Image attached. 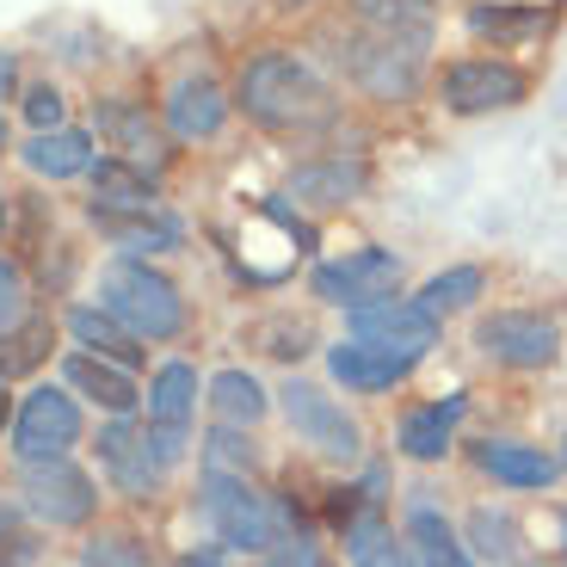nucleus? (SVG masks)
Masks as SVG:
<instances>
[{
	"label": "nucleus",
	"instance_id": "nucleus-1",
	"mask_svg": "<svg viewBox=\"0 0 567 567\" xmlns=\"http://www.w3.org/2000/svg\"><path fill=\"white\" fill-rule=\"evenodd\" d=\"M425 50H432V19L420 0H364V25L340 56L370 100L395 105L413 100V86L425 74Z\"/></svg>",
	"mask_w": 567,
	"mask_h": 567
},
{
	"label": "nucleus",
	"instance_id": "nucleus-2",
	"mask_svg": "<svg viewBox=\"0 0 567 567\" xmlns=\"http://www.w3.org/2000/svg\"><path fill=\"white\" fill-rule=\"evenodd\" d=\"M235 105L271 136H321L340 117L333 86L290 50H266V56L247 62L241 81H235Z\"/></svg>",
	"mask_w": 567,
	"mask_h": 567
},
{
	"label": "nucleus",
	"instance_id": "nucleus-3",
	"mask_svg": "<svg viewBox=\"0 0 567 567\" xmlns=\"http://www.w3.org/2000/svg\"><path fill=\"white\" fill-rule=\"evenodd\" d=\"M100 309H112L136 340H173L185 327V297L148 259H112L100 278Z\"/></svg>",
	"mask_w": 567,
	"mask_h": 567
},
{
	"label": "nucleus",
	"instance_id": "nucleus-4",
	"mask_svg": "<svg viewBox=\"0 0 567 567\" xmlns=\"http://www.w3.org/2000/svg\"><path fill=\"white\" fill-rule=\"evenodd\" d=\"M204 518H210L216 543L235 555H266L278 543V506L247 487L235 468H204Z\"/></svg>",
	"mask_w": 567,
	"mask_h": 567
},
{
	"label": "nucleus",
	"instance_id": "nucleus-5",
	"mask_svg": "<svg viewBox=\"0 0 567 567\" xmlns=\"http://www.w3.org/2000/svg\"><path fill=\"white\" fill-rule=\"evenodd\" d=\"M475 346H482L494 364H512V370H543L561 358V327L537 309H494L482 315L475 327Z\"/></svg>",
	"mask_w": 567,
	"mask_h": 567
},
{
	"label": "nucleus",
	"instance_id": "nucleus-6",
	"mask_svg": "<svg viewBox=\"0 0 567 567\" xmlns=\"http://www.w3.org/2000/svg\"><path fill=\"white\" fill-rule=\"evenodd\" d=\"M401 290V259L383 247H358L346 259H327L315 266V297L333 302V309H370V302H389Z\"/></svg>",
	"mask_w": 567,
	"mask_h": 567
},
{
	"label": "nucleus",
	"instance_id": "nucleus-7",
	"mask_svg": "<svg viewBox=\"0 0 567 567\" xmlns=\"http://www.w3.org/2000/svg\"><path fill=\"white\" fill-rule=\"evenodd\" d=\"M192 420H198V370L173 358V364L155 370V383H148V444H155L161 468H173L185 456Z\"/></svg>",
	"mask_w": 567,
	"mask_h": 567
},
{
	"label": "nucleus",
	"instance_id": "nucleus-8",
	"mask_svg": "<svg viewBox=\"0 0 567 567\" xmlns=\"http://www.w3.org/2000/svg\"><path fill=\"white\" fill-rule=\"evenodd\" d=\"M530 93L525 69H512L499 56H463L444 69V105L456 117H487V112H512Z\"/></svg>",
	"mask_w": 567,
	"mask_h": 567
},
{
	"label": "nucleus",
	"instance_id": "nucleus-9",
	"mask_svg": "<svg viewBox=\"0 0 567 567\" xmlns=\"http://www.w3.org/2000/svg\"><path fill=\"white\" fill-rule=\"evenodd\" d=\"M74 444H81V408H74V395H62V389H31L25 401H19L13 413V451L19 463H43V456H69Z\"/></svg>",
	"mask_w": 567,
	"mask_h": 567
},
{
	"label": "nucleus",
	"instance_id": "nucleus-10",
	"mask_svg": "<svg viewBox=\"0 0 567 567\" xmlns=\"http://www.w3.org/2000/svg\"><path fill=\"white\" fill-rule=\"evenodd\" d=\"M284 420H290V432H297L302 444H315L321 456H340V463H352L358 444H364V432H358V420L340 408L333 395H321L315 383H284Z\"/></svg>",
	"mask_w": 567,
	"mask_h": 567
},
{
	"label": "nucleus",
	"instance_id": "nucleus-11",
	"mask_svg": "<svg viewBox=\"0 0 567 567\" xmlns=\"http://www.w3.org/2000/svg\"><path fill=\"white\" fill-rule=\"evenodd\" d=\"M25 506L43 525H86L100 506V487L69 456H43V463H25Z\"/></svg>",
	"mask_w": 567,
	"mask_h": 567
},
{
	"label": "nucleus",
	"instance_id": "nucleus-12",
	"mask_svg": "<svg viewBox=\"0 0 567 567\" xmlns=\"http://www.w3.org/2000/svg\"><path fill=\"white\" fill-rule=\"evenodd\" d=\"M100 136L112 142V155L130 161V167H167L173 155V136L148 117L142 100H100Z\"/></svg>",
	"mask_w": 567,
	"mask_h": 567
},
{
	"label": "nucleus",
	"instance_id": "nucleus-13",
	"mask_svg": "<svg viewBox=\"0 0 567 567\" xmlns=\"http://www.w3.org/2000/svg\"><path fill=\"white\" fill-rule=\"evenodd\" d=\"M100 463L112 468V482L124 487L130 499H148L161 487V475H167L161 456H155V444H148V425H130L124 413L100 432Z\"/></svg>",
	"mask_w": 567,
	"mask_h": 567
},
{
	"label": "nucleus",
	"instance_id": "nucleus-14",
	"mask_svg": "<svg viewBox=\"0 0 567 567\" xmlns=\"http://www.w3.org/2000/svg\"><path fill=\"white\" fill-rule=\"evenodd\" d=\"M364 185H370L364 155H321V161H302L284 192L297 204H309V210H340V204L364 198Z\"/></svg>",
	"mask_w": 567,
	"mask_h": 567
},
{
	"label": "nucleus",
	"instance_id": "nucleus-15",
	"mask_svg": "<svg viewBox=\"0 0 567 567\" xmlns=\"http://www.w3.org/2000/svg\"><path fill=\"white\" fill-rule=\"evenodd\" d=\"M352 340H377L389 352H408V358H425L432 340H439V321L420 309V302H370V309L352 315Z\"/></svg>",
	"mask_w": 567,
	"mask_h": 567
},
{
	"label": "nucleus",
	"instance_id": "nucleus-16",
	"mask_svg": "<svg viewBox=\"0 0 567 567\" xmlns=\"http://www.w3.org/2000/svg\"><path fill=\"white\" fill-rule=\"evenodd\" d=\"M161 117H167V136L173 142H204V136L223 130L228 93L210 81V74H185V81H173L167 100H161Z\"/></svg>",
	"mask_w": 567,
	"mask_h": 567
},
{
	"label": "nucleus",
	"instance_id": "nucleus-17",
	"mask_svg": "<svg viewBox=\"0 0 567 567\" xmlns=\"http://www.w3.org/2000/svg\"><path fill=\"white\" fill-rule=\"evenodd\" d=\"M413 364H420V358L389 352V346H377V340H346V346H333V352H327L333 383H346L352 395H383V389H395Z\"/></svg>",
	"mask_w": 567,
	"mask_h": 567
},
{
	"label": "nucleus",
	"instance_id": "nucleus-18",
	"mask_svg": "<svg viewBox=\"0 0 567 567\" xmlns=\"http://www.w3.org/2000/svg\"><path fill=\"white\" fill-rule=\"evenodd\" d=\"M463 413H468V395H444V401H425V408H413L408 420H401V432H395L401 456H413V463H439V456L451 451Z\"/></svg>",
	"mask_w": 567,
	"mask_h": 567
},
{
	"label": "nucleus",
	"instance_id": "nucleus-19",
	"mask_svg": "<svg viewBox=\"0 0 567 567\" xmlns=\"http://www.w3.org/2000/svg\"><path fill=\"white\" fill-rule=\"evenodd\" d=\"M161 185L148 167H130V161H100L93 167V216H130V210H155Z\"/></svg>",
	"mask_w": 567,
	"mask_h": 567
},
{
	"label": "nucleus",
	"instance_id": "nucleus-20",
	"mask_svg": "<svg viewBox=\"0 0 567 567\" xmlns=\"http://www.w3.org/2000/svg\"><path fill=\"white\" fill-rule=\"evenodd\" d=\"M62 377H69L81 395H93L105 413H136V401H142V389H136V377H130L124 364H112V358H93V352H69L62 358Z\"/></svg>",
	"mask_w": 567,
	"mask_h": 567
},
{
	"label": "nucleus",
	"instance_id": "nucleus-21",
	"mask_svg": "<svg viewBox=\"0 0 567 567\" xmlns=\"http://www.w3.org/2000/svg\"><path fill=\"white\" fill-rule=\"evenodd\" d=\"M19 161L38 179H81V173H93V136L86 130H38L19 148Z\"/></svg>",
	"mask_w": 567,
	"mask_h": 567
},
{
	"label": "nucleus",
	"instance_id": "nucleus-22",
	"mask_svg": "<svg viewBox=\"0 0 567 567\" xmlns=\"http://www.w3.org/2000/svg\"><path fill=\"white\" fill-rule=\"evenodd\" d=\"M475 463H482V475H494L499 487H549L555 475H561L555 456L530 451V444H512V439H487L482 451H475Z\"/></svg>",
	"mask_w": 567,
	"mask_h": 567
},
{
	"label": "nucleus",
	"instance_id": "nucleus-23",
	"mask_svg": "<svg viewBox=\"0 0 567 567\" xmlns=\"http://www.w3.org/2000/svg\"><path fill=\"white\" fill-rule=\"evenodd\" d=\"M100 223V235H112L124 254H173V247L185 241V223L179 216H167L155 204V210H130V216H93Z\"/></svg>",
	"mask_w": 567,
	"mask_h": 567
},
{
	"label": "nucleus",
	"instance_id": "nucleus-24",
	"mask_svg": "<svg viewBox=\"0 0 567 567\" xmlns=\"http://www.w3.org/2000/svg\"><path fill=\"white\" fill-rule=\"evenodd\" d=\"M408 555H413V567H475L468 549L456 543V530L444 525V512H432V506L408 512Z\"/></svg>",
	"mask_w": 567,
	"mask_h": 567
},
{
	"label": "nucleus",
	"instance_id": "nucleus-25",
	"mask_svg": "<svg viewBox=\"0 0 567 567\" xmlns=\"http://www.w3.org/2000/svg\"><path fill=\"white\" fill-rule=\"evenodd\" d=\"M69 333H74V340H81L93 358H112V364H124V370L142 358V340L130 333L124 321H117L112 309H74V315H69Z\"/></svg>",
	"mask_w": 567,
	"mask_h": 567
},
{
	"label": "nucleus",
	"instance_id": "nucleus-26",
	"mask_svg": "<svg viewBox=\"0 0 567 567\" xmlns=\"http://www.w3.org/2000/svg\"><path fill=\"white\" fill-rule=\"evenodd\" d=\"M346 549H352V567H413L408 537L383 530V518H352L346 525Z\"/></svg>",
	"mask_w": 567,
	"mask_h": 567
},
{
	"label": "nucleus",
	"instance_id": "nucleus-27",
	"mask_svg": "<svg viewBox=\"0 0 567 567\" xmlns=\"http://www.w3.org/2000/svg\"><path fill=\"white\" fill-rule=\"evenodd\" d=\"M482 284H487V271L482 266H451V271H439V278L425 284L420 297V309L432 315V321H444V315H456V309H468V302L482 297Z\"/></svg>",
	"mask_w": 567,
	"mask_h": 567
},
{
	"label": "nucleus",
	"instance_id": "nucleus-28",
	"mask_svg": "<svg viewBox=\"0 0 567 567\" xmlns=\"http://www.w3.org/2000/svg\"><path fill=\"white\" fill-rule=\"evenodd\" d=\"M210 408L223 413L228 425H254V420H266V389H259V377H247V370H223L210 383Z\"/></svg>",
	"mask_w": 567,
	"mask_h": 567
},
{
	"label": "nucleus",
	"instance_id": "nucleus-29",
	"mask_svg": "<svg viewBox=\"0 0 567 567\" xmlns=\"http://www.w3.org/2000/svg\"><path fill=\"white\" fill-rule=\"evenodd\" d=\"M549 25V13H543V7H468V31H475V38H494V43H512V38H530V31H543Z\"/></svg>",
	"mask_w": 567,
	"mask_h": 567
},
{
	"label": "nucleus",
	"instance_id": "nucleus-30",
	"mask_svg": "<svg viewBox=\"0 0 567 567\" xmlns=\"http://www.w3.org/2000/svg\"><path fill=\"white\" fill-rule=\"evenodd\" d=\"M50 358V321H25V327H0V383L25 377Z\"/></svg>",
	"mask_w": 567,
	"mask_h": 567
},
{
	"label": "nucleus",
	"instance_id": "nucleus-31",
	"mask_svg": "<svg viewBox=\"0 0 567 567\" xmlns=\"http://www.w3.org/2000/svg\"><path fill=\"white\" fill-rule=\"evenodd\" d=\"M81 561L86 567H148V555H142V543L130 530H93L81 543Z\"/></svg>",
	"mask_w": 567,
	"mask_h": 567
},
{
	"label": "nucleus",
	"instance_id": "nucleus-32",
	"mask_svg": "<svg viewBox=\"0 0 567 567\" xmlns=\"http://www.w3.org/2000/svg\"><path fill=\"white\" fill-rule=\"evenodd\" d=\"M266 567H327V549L309 530H278V543L266 549Z\"/></svg>",
	"mask_w": 567,
	"mask_h": 567
},
{
	"label": "nucleus",
	"instance_id": "nucleus-33",
	"mask_svg": "<svg viewBox=\"0 0 567 567\" xmlns=\"http://www.w3.org/2000/svg\"><path fill=\"white\" fill-rule=\"evenodd\" d=\"M204 468H235V475H247L254 468V444L241 439V432H210V451H204Z\"/></svg>",
	"mask_w": 567,
	"mask_h": 567
},
{
	"label": "nucleus",
	"instance_id": "nucleus-34",
	"mask_svg": "<svg viewBox=\"0 0 567 567\" xmlns=\"http://www.w3.org/2000/svg\"><path fill=\"white\" fill-rule=\"evenodd\" d=\"M25 117L38 130H62V86H50V81H38L25 93Z\"/></svg>",
	"mask_w": 567,
	"mask_h": 567
},
{
	"label": "nucleus",
	"instance_id": "nucleus-35",
	"mask_svg": "<svg viewBox=\"0 0 567 567\" xmlns=\"http://www.w3.org/2000/svg\"><path fill=\"white\" fill-rule=\"evenodd\" d=\"M25 315V271L13 259H0V327H13Z\"/></svg>",
	"mask_w": 567,
	"mask_h": 567
},
{
	"label": "nucleus",
	"instance_id": "nucleus-36",
	"mask_svg": "<svg viewBox=\"0 0 567 567\" xmlns=\"http://www.w3.org/2000/svg\"><path fill=\"white\" fill-rule=\"evenodd\" d=\"M31 549H38V543H31L19 525H7V518H0V567H19V561H31Z\"/></svg>",
	"mask_w": 567,
	"mask_h": 567
},
{
	"label": "nucleus",
	"instance_id": "nucleus-37",
	"mask_svg": "<svg viewBox=\"0 0 567 567\" xmlns=\"http://www.w3.org/2000/svg\"><path fill=\"white\" fill-rule=\"evenodd\" d=\"M13 86H19V56L13 50H0V100H7Z\"/></svg>",
	"mask_w": 567,
	"mask_h": 567
},
{
	"label": "nucleus",
	"instance_id": "nucleus-38",
	"mask_svg": "<svg viewBox=\"0 0 567 567\" xmlns=\"http://www.w3.org/2000/svg\"><path fill=\"white\" fill-rule=\"evenodd\" d=\"M13 425V395H7V383H0V432Z\"/></svg>",
	"mask_w": 567,
	"mask_h": 567
},
{
	"label": "nucleus",
	"instance_id": "nucleus-39",
	"mask_svg": "<svg viewBox=\"0 0 567 567\" xmlns=\"http://www.w3.org/2000/svg\"><path fill=\"white\" fill-rule=\"evenodd\" d=\"M185 567H228V561H223V555H216V549H204V555H192V561H185Z\"/></svg>",
	"mask_w": 567,
	"mask_h": 567
},
{
	"label": "nucleus",
	"instance_id": "nucleus-40",
	"mask_svg": "<svg viewBox=\"0 0 567 567\" xmlns=\"http://www.w3.org/2000/svg\"><path fill=\"white\" fill-rule=\"evenodd\" d=\"M0 155H7V117H0Z\"/></svg>",
	"mask_w": 567,
	"mask_h": 567
},
{
	"label": "nucleus",
	"instance_id": "nucleus-41",
	"mask_svg": "<svg viewBox=\"0 0 567 567\" xmlns=\"http://www.w3.org/2000/svg\"><path fill=\"white\" fill-rule=\"evenodd\" d=\"M555 463H561V468H567V439H561V456H555Z\"/></svg>",
	"mask_w": 567,
	"mask_h": 567
},
{
	"label": "nucleus",
	"instance_id": "nucleus-42",
	"mask_svg": "<svg viewBox=\"0 0 567 567\" xmlns=\"http://www.w3.org/2000/svg\"><path fill=\"white\" fill-rule=\"evenodd\" d=\"M278 7H309V0H278Z\"/></svg>",
	"mask_w": 567,
	"mask_h": 567
},
{
	"label": "nucleus",
	"instance_id": "nucleus-43",
	"mask_svg": "<svg viewBox=\"0 0 567 567\" xmlns=\"http://www.w3.org/2000/svg\"><path fill=\"white\" fill-rule=\"evenodd\" d=\"M0 228H7V198H0Z\"/></svg>",
	"mask_w": 567,
	"mask_h": 567
},
{
	"label": "nucleus",
	"instance_id": "nucleus-44",
	"mask_svg": "<svg viewBox=\"0 0 567 567\" xmlns=\"http://www.w3.org/2000/svg\"><path fill=\"white\" fill-rule=\"evenodd\" d=\"M561 543H567V518H561Z\"/></svg>",
	"mask_w": 567,
	"mask_h": 567
}]
</instances>
